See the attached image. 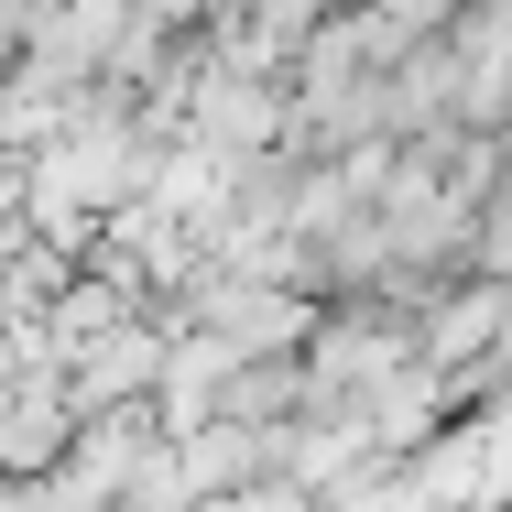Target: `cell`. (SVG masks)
I'll return each mask as SVG.
<instances>
[{
	"mask_svg": "<svg viewBox=\"0 0 512 512\" xmlns=\"http://www.w3.org/2000/svg\"><path fill=\"white\" fill-rule=\"evenodd\" d=\"M295 414H306V371L295 360H229L207 425H295Z\"/></svg>",
	"mask_w": 512,
	"mask_h": 512,
	"instance_id": "cell-1",
	"label": "cell"
}]
</instances>
